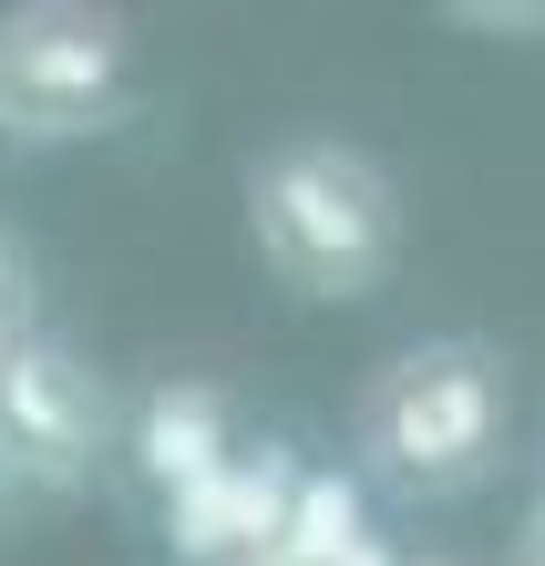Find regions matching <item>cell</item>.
I'll list each match as a JSON object with an SVG mask.
<instances>
[{
  "label": "cell",
  "instance_id": "obj_7",
  "mask_svg": "<svg viewBox=\"0 0 545 566\" xmlns=\"http://www.w3.org/2000/svg\"><path fill=\"white\" fill-rule=\"evenodd\" d=\"M504 566H545V494L525 505V525H515V546H504Z\"/></svg>",
  "mask_w": 545,
  "mask_h": 566
},
{
  "label": "cell",
  "instance_id": "obj_2",
  "mask_svg": "<svg viewBox=\"0 0 545 566\" xmlns=\"http://www.w3.org/2000/svg\"><path fill=\"white\" fill-rule=\"evenodd\" d=\"M248 248L310 310H360L401 269V186L350 135H279L248 155Z\"/></svg>",
  "mask_w": 545,
  "mask_h": 566
},
{
  "label": "cell",
  "instance_id": "obj_4",
  "mask_svg": "<svg viewBox=\"0 0 545 566\" xmlns=\"http://www.w3.org/2000/svg\"><path fill=\"white\" fill-rule=\"evenodd\" d=\"M114 402L124 391L83 360L73 329L31 319L11 340V360H0V463H11V484L83 494L114 463Z\"/></svg>",
  "mask_w": 545,
  "mask_h": 566
},
{
  "label": "cell",
  "instance_id": "obj_5",
  "mask_svg": "<svg viewBox=\"0 0 545 566\" xmlns=\"http://www.w3.org/2000/svg\"><path fill=\"white\" fill-rule=\"evenodd\" d=\"M114 463H124L134 494H155V505H176V494H196L207 474H227V463H237V402H227V381L165 371L145 391H124V402H114Z\"/></svg>",
  "mask_w": 545,
  "mask_h": 566
},
{
  "label": "cell",
  "instance_id": "obj_1",
  "mask_svg": "<svg viewBox=\"0 0 545 566\" xmlns=\"http://www.w3.org/2000/svg\"><path fill=\"white\" fill-rule=\"evenodd\" d=\"M515 453V360L473 329H432L401 340L381 371L360 381L350 412V484L391 494L401 515L463 505L484 494Z\"/></svg>",
  "mask_w": 545,
  "mask_h": 566
},
{
  "label": "cell",
  "instance_id": "obj_8",
  "mask_svg": "<svg viewBox=\"0 0 545 566\" xmlns=\"http://www.w3.org/2000/svg\"><path fill=\"white\" fill-rule=\"evenodd\" d=\"M412 566H453V556H412Z\"/></svg>",
  "mask_w": 545,
  "mask_h": 566
},
{
  "label": "cell",
  "instance_id": "obj_6",
  "mask_svg": "<svg viewBox=\"0 0 545 566\" xmlns=\"http://www.w3.org/2000/svg\"><path fill=\"white\" fill-rule=\"evenodd\" d=\"M31 319H42V298H31V248L0 227V360H11V340H21Z\"/></svg>",
  "mask_w": 545,
  "mask_h": 566
},
{
  "label": "cell",
  "instance_id": "obj_3",
  "mask_svg": "<svg viewBox=\"0 0 545 566\" xmlns=\"http://www.w3.org/2000/svg\"><path fill=\"white\" fill-rule=\"evenodd\" d=\"M145 93V42L93 0H21L0 11V145H93Z\"/></svg>",
  "mask_w": 545,
  "mask_h": 566
},
{
  "label": "cell",
  "instance_id": "obj_9",
  "mask_svg": "<svg viewBox=\"0 0 545 566\" xmlns=\"http://www.w3.org/2000/svg\"><path fill=\"white\" fill-rule=\"evenodd\" d=\"M0 494H11V463H0Z\"/></svg>",
  "mask_w": 545,
  "mask_h": 566
}]
</instances>
